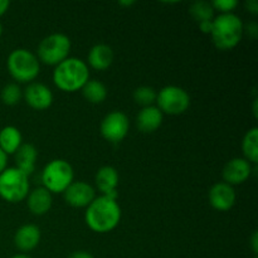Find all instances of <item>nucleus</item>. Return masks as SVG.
Masks as SVG:
<instances>
[{"label":"nucleus","instance_id":"4be33fe9","mask_svg":"<svg viewBox=\"0 0 258 258\" xmlns=\"http://www.w3.org/2000/svg\"><path fill=\"white\" fill-rule=\"evenodd\" d=\"M242 150L247 161L257 164L258 161V128L252 127L244 135L242 141Z\"/></svg>","mask_w":258,"mask_h":258},{"label":"nucleus","instance_id":"cd10ccee","mask_svg":"<svg viewBox=\"0 0 258 258\" xmlns=\"http://www.w3.org/2000/svg\"><path fill=\"white\" fill-rule=\"evenodd\" d=\"M199 29L204 33V34H211L212 29H213V20H208V22L199 23Z\"/></svg>","mask_w":258,"mask_h":258},{"label":"nucleus","instance_id":"412c9836","mask_svg":"<svg viewBox=\"0 0 258 258\" xmlns=\"http://www.w3.org/2000/svg\"><path fill=\"white\" fill-rule=\"evenodd\" d=\"M83 97L91 103H102L107 97V88L102 82L97 80H88L82 87Z\"/></svg>","mask_w":258,"mask_h":258},{"label":"nucleus","instance_id":"39448f33","mask_svg":"<svg viewBox=\"0 0 258 258\" xmlns=\"http://www.w3.org/2000/svg\"><path fill=\"white\" fill-rule=\"evenodd\" d=\"M72 181V166L63 159H54V160L49 161L43 169V188H45L50 193H63Z\"/></svg>","mask_w":258,"mask_h":258},{"label":"nucleus","instance_id":"f8f14e48","mask_svg":"<svg viewBox=\"0 0 258 258\" xmlns=\"http://www.w3.org/2000/svg\"><path fill=\"white\" fill-rule=\"evenodd\" d=\"M209 203L214 209L221 212L229 211L236 203V191L227 183H217L209 190Z\"/></svg>","mask_w":258,"mask_h":258},{"label":"nucleus","instance_id":"a211bd4d","mask_svg":"<svg viewBox=\"0 0 258 258\" xmlns=\"http://www.w3.org/2000/svg\"><path fill=\"white\" fill-rule=\"evenodd\" d=\"M88 64L97 71H105L112 64L113 62V50L107 44H96L93 45L88 53Z\"/></svg>","mask_w":258,"mask_h":258},{"label":"nucleus","instance_id":"6ab92c4d","mask_svg":"<svg viewBox=\"0 0 258 258\" xmlns=\"http://www.w3.org/2000/svg\"><path fill=\"white\" fill-rule=\"evenodd\" d=\"M38 158V151L32 144H22L15 153V168L19 169L23 174L29 176L34 171L35 160Z\"/></svg>","mask_w":258,"mask_h":258},{"label":"nucleus","instance_id":"393cba45","mask_svg":"<svg viewBox=\"0 0 258 258\" xmlns=\"http://www.w3.org/2000/svg\"><path fill=\"white\" fill-rule=\"evenodd\" d=\"M2 101L8 106H14L20 102L23 97L22 88L17 85V83H9V85L4 86L0 93Z\"/></svg>","mask_w":258,"mask_h":258},{"label":"nucleus","instance_id":"f3484780","mask_svg":"<svg viewBox=\"0 0 258 258\" xmlns=\"http://www.w3.org/2000/svg\"><path fill=\"white\" fill-rule=\"evenodd\" d=\"M52 201L53 199L50 191H48L43 186L35 188L34 190L28 194V208L35 216H43V214L49 212L50 207H52Z\"/></svg>","mask_w":258,"mask_h":258},{"label":"nucleus","instance_id":"473e14b6","mask_svg":"<svg viewBox=\"0 0 258 258\" xmlns=\"http://www.w3.org/2000/svg\"><path fill=\"white\" fill-rule=\"evenodd\" d=\"M251 246H252V249H253L254 254H257V251H258V236H257V232H254V233L252 234Z\"/></svg>","mask_w":258,"mask_h":258},{"label":"nucleus","instance_id":"f704fd0d","mask_svg":"<svg viewBox=\"0 0 258 258\" xmlns=\"http://www.w3.org/2000/svg\"><path fill=\"white\" fill-rule=\"evenodd\" d=\"M120 5H126V7H128V5H133L134 2H120L118 3Z\"/></svg>","mask_w":258,"mask_h":258},{"label":"nucleus","instance_id":"7c9ffc66","mask_svg":"<svg viewBox=\"0 0 258 258\" xmlns=\"http://www.w3.org/2000/svg\"><path fill=\"white\" fill-rule=\"evenodd\" d=\"M68 258H95L90 252H86V251H77V252H73Z\"/></svg>","mask_w":258,"mask_h":258},{"label":"nucleus","instance_id":"4468645a","mask_svg":"<svg viewBox=\"0 0 258 258\" xmlns=\"http://www.w3.org/2000/svg\"><path fill=\"white\" fill-rule=\"evenodd\" d=\"M164 120L163 112L156 106H148L141 108L136 117L138 128L144 134H151L158 130Z\"/></svg>","mask_w":258,"mask_h":258},{"label":"nucleus","instance_id":"2eb2a0df","mask_svg":"<svg viewBox=\"0 0 258 258\" xmlns=\"http://www.w3.org/2000/svg\"><path fill=\"white\" fill-rule=\"evenodd\" d=\"M96 185L103 196H110L117 198L116 188L118 185V173L113 166H102L96 173Z\"/></svg>","mask_w":258,"mask_h":258},{"label":"nucleus","instance_id":"7ed1b4c3","mask_svg":"<svg viewBox=\"0 0 258 258\" xmlns=\"http://www.w3.org/2000/svg\"><path fill=\"white\" fill-rule=\"evenodd\" d=\"M243 23L238 15L219 14L213 19L212 40L214 45L221 50H229L236 47L243 35Z\"/></svg>","mask_w":258,"mask_h":258},{"label":"nucleus","instance_id":"c756f323","mask_svg":"<svg viewBox=\"0 0 258 258\" xmlns=\"http://www.w3.org/2000/svg\"><path fill=\"white\" fill-rule=\"evenodd\" d=\"M8 165V155L0 149V174L7 169Z\"/></svg>","mask_w":258,"mask_h":258},{"label":"nucleus","instance_id":"423d86ee","mask_svg":"<svg viewBox=\"0 0 258 258\" xmlns=\"http://www.w3.org/2000/svg\"><path fill=\"white\" fill-rule=\"evenodd\" d=\"M29 194L28 176L17 168H7L0 174V197L9 203H19Z\"/></svg>","mask_w":258,"mask_h":258},{"label":"nucleus","instance_id":"5701e85b","mask_svg":"<svg viewBox=\"0 0 258 258\" xmlns=\"http://www.w3.org/2000/svg\"><path fill=\"white\" fill-rule=\"evenodd\" d=\"M214 8L212 3L204 2V0H198V2L193 3L189 8V13H190L191 18L196 20L197 23L208 22V20L214 19Z\"/></svg>","mask_w":258,"mask_h":258},{"label":"nucleus","instance_id":"9d476101","mask_svg":"<svg viewBox=\"0 0 258 258\" xmlns=\"http://www.w3.org/2000/svg\"><path fill=\"white\" fill-rule=\"evenodd\" d=\"M66 202L75 208H85L93 202L95 189L85 181H72L71 185L63 191Z\"/></svg>","mask_w":258,"mask_h":258},{"label":"nucleus","instance_id":"20e7f679","mask_svg":"<svg viewBox=\"0 0 258 258\" xmlns=\"http://www.w3.org/2000/svg\"><path fill=\"white\" fill-rule=\"evenodd\" d=\"M8 71L10 76L18 82H32L39 75V60L37 55L33 54L30 50L19 49L13 50L7 60Z\"/></svg>","mask_w":258,"mask_h":258},{"label":"nucleus","instance_id":"6e6552de","mask_svg":"<svg viewBox=\"0 0 258 258\" xmlns=\"http://www.w3.org/2000/svg\"><path fill=\"white\" fill-rule=\"evenodd\" d=\"M158 108L168 115H180L190 106V96L184 88L178 86H166L156 96Z\"/></svg>","mask_w":258,"mask_h":258},{"label":"nucleus","instance_id":"b1692460","mask_svg":"<svg viewBox=\"0 0 258 258\" xmlns=\"http://www.w3.org/2000/svg\"><path fill=\"white\" fill-rule=\"evenodd\" d=\"M156 96H158L156 91L149 86H141L134 91V100L143 107L153 106V103L156 102Z\"/></svg>","mask_w":258,"mask_h":258},{"label":"nucleus","instance_id":"9b49d317","mask_svg":"<svg viewBox=\"0 0 258 258\" xmlns=\"http://www.w3.org/2000/svg\"><path fill=\"white\" fill-rule=\"evenodd\" d=\"M252 166L249 161L242 158H234L229 160L223 168L224 183L229 185H239L249 178Z\"/></svg>","mask_w":258,"mask_h":258},{"label":"nucleus","instance_id":"ddd939ff","mask_svg":"<svg viewBox=\"0 0 258 258\" xmlns=\"http://www.w3.org/2000/svg\"><path fill=\"white\" fill-rule=\"evenodd\" d=\"M24 98L28 105L34 110H45L53 102V93L43 83L33 82L25 88Z\"/></svg>","mask_w":258,"mask_h":258},{"label":"nucleus","instance_id":"a878e982","mask_svg":"<svg viewBox=\"0 0 258 258\" xmlns=\"http://www.w3.org/2000/svg\"><path fill=\"white\" fill-rule=\"evenodd\" d=\"M212 5H213L214 10H218L222 14H229L236 9L238 2L237 0H214Z\"/></svg>","mask_w":258,"mask_h":258},{"label":"nucleus","instance_id":"f03ea898","mask_svg":"<svg viewBox=\"0 0 258 258\" xmlns=\"http://www.w3.org/2000/svg\"><path fill=\"white\" fill-rule=\"evenodd\" d=\"M90 78L87 64L80 58H67L55 66L53 81L59 90L64 92H75L82 90Z\"/></svg>","mask_w":258,"mask_h":258},{"label":"nucleus","instance_id":"0eeeda50","mask_svg":"<svg viewBox=\"0 0 258 258\" xmlns=\"http://www.w3.org/2000/svg\"><path fill=\"white\" fill-rule=\"evenodd\" d=\"M71 52V40L62 33L45 37L38 45V60L48 66H58L67 59Z\"/></svg>","mask_w":258,"mask_h":258},{"label":"nucleus","instance_id":"c85d7f7f","mask_svg":"<svg viewBox=\"0 0 258 258\" xmlns=\"http://www.w3.org/2000/svg\"><path fill=\"white\" fill-rule=\"evenodd\" d=\"M246 9L248 10L251 14L256 15L258 14V2L257 0H247L246 2Z\"/></svg>","mask_w":258,"mask_h":258},{"label":"nucleus","instance_id":"c9c22d12","mask_svg":"<svg viewBox=\"0 0 258 258\" xmlns=\"http://www.w3.org/2000/svg\"><path fill=\"white\" fill-rule=\"evenodd\" d=\"M2 33H3V27L2 24H0V37H2Z\"/></svg>","mask_w":258,"mask_h":258},{"label":"nucleus","instance_id":"2f4dec72","mask_svg":"<svg viewBox=\"0 0 258 258\" xmlns=\"http://www.w3.org/2000/svg\"><path fill=\"white\" fill-rule=\"evenodd\" d=\"M9 0H0V17L2 15H4L5 13L8 12V9H9Z\"/></svg>","mask_w":258,"mask_h":258},{"label":"nucleus","instance_id":"f257e3e1","mask_svg":"<svg viewBox=\"0 0 258 258\" xmlns=\"http://www.w3.org/2000/svg\"><path fill=\"white\" fill-rule=\"evenodd\" d=\"M115 197L101 196L87 207L86 223L97 233H107L115 229L121 219V208Z\"/></svg>","mask_w":258,"mask_h":258},{"label":"nucleus","instance_id":"dca6fc26","mask_svg":"<svg viewBox=\"0 0 258 258\" xmlns=\"http://www.w3.org/2000/svg\"><path fill=\"white\" fill-rule=\"evenodd\" d=\"M40 242V229L34 224H24L20 227L14 236V243L18 249L29 252L34 249Z\"/></svg>","mask_w":258,"mask_h":258},{"label":"nucleus","instance_id":"72a5a7b5","mask_svg":"<svg viewBox=\"0 0 258 258\" xmlns=\"http://www.w3.org/2000/svg\"><path fill=\"white\" fill-rule=\"evenodd\" d=\"M12 258H32V257H30V256H28V254L20 253V254H15V256H13Z\"/></svg>","mask_w":258,"mask_h":258},{"label":"nucleus","instance_id":"aec40b11","mask_svg":"<svg viewBox=\"0 0 258 258\" xmlns=\"http://www.w3.org/2000/svg\"><path fill=\"white\" fill-rule=\"evenodd\" d=\"M22 146V134L14 126H5L0 131V149L7 155L15 154Z\"/></svg>","mask_w":258,"mask_h":258},{"label":"nucleus","instance_id":"bb28decb","mask_svg":"<svg viewBox=\"0 0 258 258\" xmlns=\"http://www.w3.org/2000/svg\"><path fill=\"white\" fill-rule=\"evenodd\" d=\"M246 32L251 38H257L258 35V24L256 22H251L243 27V33Z\"/></svg>","mask_w":258,"mask_h":258},{"label":"nucleus","instance_id":"1a4fd4ad","mask_svg":"<svg viewBox=\"0 0 258 258\" xmlns=\"http://www.w3.org/2000/svg\"><path fill=\"white\" fill-rule=\"evenodd\" d=\"M127 116L121 111H113L106 115L101 122V134L107 141L112 144H118L126 138L128 133Z\"/></svg>","mask_w":258,"mask_h":258}]
</instances>
